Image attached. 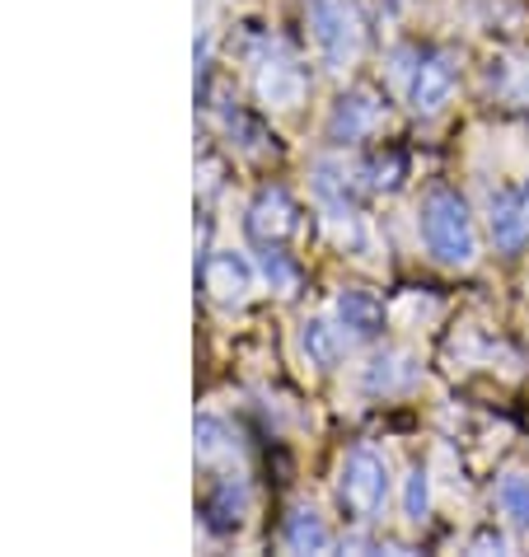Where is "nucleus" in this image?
I'll use <instances>...</instances> for the list:
<instances>
[{"instance_id": "obj_1", "label": "nucleus", "mask_w": 529, "mask_h": 557, "mask_svg": "<svg viewBox=\"0 0 529 557\" xmlns=\"http://www.w3.org/2000/svg\"><path fill=\"white\" fill-rule=\"evenodd\" d=\"M417 225H422L427 253L435 262H445V268H469V262L478 258V230H473V215H469V207H464L459 193L435 188L422 202Z\"/></svg>"}, {"instance_id": "obj_2", "label": "nucleus", "mask_w": 529, "mask_h": 557, "mask_svg": "<svg viewBox=\"0 0 529 557\" xmlns=\"http://www.w3.org/2000/svg\"><path fill=\"white\" fill-rule=\"evenodd\" d=\"M309 28H315V48L329 66H352L366 42V14L356 0H315L309 5Z\"/></svg>"}, {"instance_id": "obj_3", "label": "nucleus", "mask_w": 529, "mask_h": 557, "mask_svg": "<svg viewBox=\"0 0 529 557\" xmlns=\"http://www.w3.org/2000/svg\"><path fill=\"white\" fill-rule=\"evenodd\" d=\"M337 502L347 506L352 520H376L389 502V459L380 450H370V445H356V450L342 459Z\"/></svg>"}, {"instance_id": "obj_4", "label": "nucleus", "mask_w": 529, "mask_h": 557, "mask_svg": "<svg viewBox=\"0 0 529 557\" xmlns=\"http://www.w3.org/2000/svg\"><path fill=\"white\" fill-rule=\"evenodd\" d=\"M455 81H459L455 52H427V57H417L413 81H408L413 113H441V108L450 103V95H455Z\"/></svg>"}, {"instance_id": "obj_5", "label": "nucleus", "mask_w": 529, "mask_h": 557, "mask_svg": "<svg viewBox=\"0 0 529 557\" xmlns=\"http://www.w3.org/2000/svg\"><path fill=\"white\" fill-rule=\"evenodd\" d=\"M305 85H309V75H305V66L295 61L291 52H268L258 61V95L268 99V103H276V108H295L305 99Z\"/></svg>"}, {"instance_id": "obj_6", "label": "nucleus", "mask_w": 529, "mask_h": 557, "mask_svg": "<svg viewBox=\"0 0 529 557\" xmlns=\"http://www.w3.org/2000/svg\"><path fill=\"white\" fill-rule=\"evenodd\" d=\"M384 122V103L370 95V89H352V95H342L333 117H329V136L333 141H361Z\"/></svg>"}, {"instance_id": "obj_7", "label": "nucleus", "mask_w": 529, "mask_h": 557, "mask_svg": "<svg viewBox=\"0 0 529 557\" xmlns=\"http://www.w3.org/2000/svg\"><path fill=\"white\" fill-rule=\"evenodd\" d=\"M248 230H254L262 244H282L300 230V211H295L286 188H268L254 207H248Z\"/></svg>"}, {"instance_id": "obj_8", "label": "nucleus", "mask_w": 529, "mask_h": 557, "mask_svg": "<svg viewBox=\"0 0 529 557\" xmlns=\"http://www.w3.org/2000/svg\"><path fill=\"white\" fill-rule=\"evenodd\" d=\"M492 239L502 249H525L529 244V188L492 197Z\"/></svg>"}, {"instance_id": "obj_9", "label": "nucleus", "mask_w": 529, "mask_h": 557, "mask_svg": "<svg viewBox=\"0 0 529 557\" xmlns=\"http://www.w3.org/2000/svg\"><path fill=\"white\" fill-rule=\"evenodd\" d=\"M207 290L225 305H239V300H248V290H254V268H248L239 253H216L207 262Z\"/></svg>"}, {"instance_id": "obj_10", "label": "nucleus", "mask_w": 529, "mask_h": 557, "mask_svg": "<svg viewBox=\"0 0 529 557\" xmlns=\"http://www.w3.org/2000/svg\"><path fill=\"white\" fill-rule=\"evenodd\" d=\"M337 319L342 329H347L352 337H376L380 323H384V309L376 296H366V290H342L337 296Z\"/></svg>"}, {"instance_id": "obj_11", "label": "nucleus", "mask_w": 529, "mask_h": 557, "mask_svg": "<svg viewBox=\"0 0 529 557\" xmlns=\"http://www.w3.org/2000/svg\"><path fill=\"white\" fill-rule=\"evenodd\" d=\"M286 548L291 553H323V548H329L333 544V534L329 530H323V520L315 516V510H291V520H286Z\"/></svg>"}, {"instance_id": "obj_12", "label": "nucleus", "mask_w": 529, "mask_h": 557, "mask_svg": "<svg viewBox=\"0 0 529 557\" xmlns=\"http://www.w3.org/2000/svg\"><path fill=\"white\" fill-rule=\"evenodd\" d=\"M342 333H347V329H333L329 319H315V323H305V329H300V347H305V356L315 366H333L342 356V343H347Z\"/></svg>"}, {"instance_id": "obj_13", "label": "nucleus", "mask_w": 529, "mask_h": 557, "mask_svg": "<svg viewBox=\"0 0 529 557\" xmlns=\"http://www.w3.org/2000/svg\"><path fill=\"white\" fill-rule=\"evenodd\" d=\"M492 497H496V510H502L510 524L529 530V473H506Z\"/></svg>"}, {"instance_id": "obj_14", "label": "nucleus", "mask_w": 529, "mask_h": 557, "mask_svg": "<svg viewBox=\"0 0 529 557\" xmlns=\"http://www.w3.org/2000/svg\"><path fill=\"white\" fill-rule=\"evenodd\" d=\"M431 510V483H427V469H413L408 473V487H403V516L413 524H422Z\"/></svg>"}, {"instance_id": "obj_15", "label": "nucleus", "mask_w": 529, "mask_h": 557, "mask_svg": "<svg viewBox=\"0 0 529 557\" xmlns=\"http://www.w3.org/2000/svg\"><path fill=\"white\" fill-rule=\"evenodd\" d=\"M398 356H380L376 366H370V389H398V384H408L413 380V370H403L398 375Z\"/></svg>"}, {"instance_id": "obj_16", "label": "nucleus", "mask_w": 529, "mask_h": 557, "mask_svg": "<svg viewBox=\"0 0 529 557\" xmlns=\"http://www.w3.org/2000/svg\"><path fill=\"white\" fill-rule=\"evenodd\" d=\"M262 268H268V282H272L276 290H291V286H295V268L272 249V244H268V253H262Z\"/></svg>"}, {"instance_id": "obj_17", "label": "nucleus", "mask_w": 529, "mask_h": 557, "mask_svg": "<svg viewBox=\"0 0 529 557\" xmlns=\"http://www.w3.org/2000/svg\"><path fill=\"white\" fill-rule=\"evenodd\" d=\"M473 548H496V553H506V539L496 534V530H482V534L473 539Z\"/></svg>"}]
</instances>
